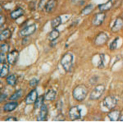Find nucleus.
Instances as JSON below:
<instances>
[{
	"instance_id": "nucleus-1",
	"label": "nucleus",
	"mask_w": 123,
	"mask_h": 122,
	"mask_svg": "<svg viewBox=\"0 0 123 122\" xmlns=\"http://www.w3.org/2000/svg\"><path fill=\"white\" fill-rule=\"evenodd\" d=\"M88 90L84 84H79L76 87H75L73 91V98L78 102H82L87 96Z\"/></svg>"
},
{
	"instance_id": "nucleus-2",
	"label": "nucleus",
	"mask_w": 123,
	"mask_h": 122,
	"mask_svg": "<svg viewBox=\"0 0 123 122\" xmlns=\"http://www.w3.org/2000/svg\"><path fill=\"white\" fill-rule=\"evenodd\" d=\"M73 55L71 53H65L62 56L61 59V64L65 71L69 72L71 71L73 65Z\"/></svg>"
},
{
	"instance_id": "nucleus-3",
	"label": "nucleus",
	"mask_w": 123,
	"mask_h": 122,
	"mask_svg": "<svg viewBox=\"0 0 123 122\" xmlns=\"http://www.w3.org/2000/svg\"><path fill=\"white\" fill-rule=\"evenodd\" d=\"M105 86L104 84H100L97 85L93 90L91 91L89 96V98L92 100H97L100 98L105 91Z\"/></svg>"
},
{
	"instance_id": "nucleus-4",
	"label": "nucleus",
	"mask_w": 123,
	"mask_h": 122,
	"mask_svg": "<svg viewBox=\"0 0 123 122\" xmlns=\"http://www.w3.org/2000/svg\"><path fill=\"white\" fill-rule=\"evenodd\" d=\"M117 104V98L114 96L109 95L105 97L103 100V105L109 109H114Z\"/></svg>"
},
{
	"instance_id": "nucleus-5",
	"label": "nucleus",
	"mask_w": 123,
	"mask_h": 122,
	"mask_svg": "<svg viewBox=\"0 0 123 122\" xmlns=\"http://www.w3.org/2000/svg\"><path fill=\"white\" fill-rule=\"evenodd\" d=\"M69 116L71 120H76L81 118V109L78 106H73L69 109Z\"/></svg>"
},
{
	"instance_id": "nucleus-6",
	"label": "nucleus",
	"mask_w": 123,
	"mask_h": 122,
	"mask_svg": "<svg viewBox=\"0 0 123 122\" xmlns=\"http://www.w3.org/2000/svg\"><path fill=\"white\" fill-rule=\"evenodd\" d=\"M109 37L106 33L101 32L97 35L94 40V43L97 46H103L108 42Z\"/></svg>"
},
{
	"instance_id": "nucleus-7",
	"label": "nucleus",
	"mask_w": 123,
	"mask_h": 122,
	"mask_svg": "<svg viewBox=\"0 0 123 122\" xmlns=\"http://www.w3.org/2000/svg\"><path fill=\"white\" fill-rule=\"evenodd\" d=\"M36 25L35 24H32V25H29L26 28H23L22 30H21L20 32H19V34L21 36H23V37H28V36H30L31 34H33L36 31Z\"/></svg>"
},
{
	"instance_id": "nucleus-8",
	"label": "nucleus",
	"mask_w": 123,
	"mask_h": 122,
	"mask_svg": "<svg viewBox=\"0 0 123 122\" xmlns=\"http://www.w3.org/2000/svg\"><path fill=\"white\" fill-rule=\"evenodd\" d=\"M106 18V14L103 12L98 13L94 15L92 19V23L95 26H99L103 24Z\"/></svg>"
},
{
	"instance_id": "nucleus-9",
	"label": "nucleus",
	"mask_w": 123,
	"mask_h": 122,
	"mask_svg": "<svg viewBox=\"0 0 123 122\" xmlns=\"http://www.w3.org/2000/svg\"><path fill=\"white\" fill-rule=\"evenodd\" d=\"M19 52L17 50H12V51L9 52L7 55V61H8V63L12 65H14L18 61V59L19 58Z\"/></svg>"
},
{
	"instance_id": "nucleus-10",
	"label": "nucleus",
	"mask_w": 123,
	"mask_h": 122,
	"mask_svg": "<svg viewBox=\"0 0 123 122\" xmlns=\"http://www.w3.org/2000/svg\"><path fill=\"white\" fill-rule=\"evenodd\" d=\"M37 98H38V93H37V90L36 89L33 90L25 98V103H26L27 105L34 103Z\"/></svg>"
},
{
	"instance_id": "nucleus-11",
	"label": "nucleus",
	"mask_w": 123,
	"mask_h": 122,
	"mask_svg": "<svg viewBox=\"0 0 123 122\" xmlns=\"http://www.w3.org/2000/svg\"><path fill=\"white\" fill-rule=\"evenodd\" d=\"M48 106L46 105L43 104V106L41 107L40 111L37 115V120L38 122H43L45 121L47 118V115H48Z\"/></svg>"
},
{
	"instance_id": "nucleus-12",
	"label": "nucleus",
	"mask_w": 123,
	"mask_h": 122,
	"mask_svg": "<svg viewBox=\"0 0 123 122\" xmlns=\"http://www.w3.org/2000/svg\"><path fill=\"white\" fill-rule=\"evenodd\" d=\"M123 27V18L121 17H117L114 23L111 28V31L113 33H117L121 30Z\"/></svg>"
},
{
	"instance_id": "nucleus-13",
	"label": "nucleus",
	"mask_w": 123,
	"mask_h": 122,
	"mask_svg": "<svg viewBox=\"0 0 123 122\" xmlns=\"http://www.w3.org/2000/svg\"><path fill=\"white\" fill-rule=\"evenodd\" d=\"M108 118L111 122H117L119 120L121 117V111L115 109L112 110L108 113Z\"/></svg>"
},
{
	"instance_id": "nucleus-14",
	"label": "nucleus",
	"mask_w": 123,
	"mask_h": 122,
	"mask_svg": "<svg viewBox=\"0 0 123 122\" xmlns=\"http://www.w3.org/2000/svg\"><path fill=\"white\" fill-rule=\"evenodd\" d=\"M58 2L57 0H49L46 3L45 6V10L47 13H51L56 8Z\"/></svg>"
},
{
	"instance_id": "nucleus-15",
	"label": "nucleus",
	"mask_w": 123,
	"mask_h": 122,
	"mask_svg": "<svg viewBox=\"0 0 123 122\" xmlns=\"http://www.w3.org/2000/svg\"><path fill=\"white\" fill-rule=\"evenodd\" d=\"M18 106V103L16 102H9V103H7L6 104H5L3 106V109L4 111H6V112H10V111H12L13 110L17 108Z\"/></svg>"
},
{
	"instance_id": "nucleus-16",
	"label": "nucleus",
	"mask_w": 123,
	"mask_h": 122,
	"mask_svg": "<svg viewBox=\"0 0 123 122\" xmlns=\"http://www.w3.org/2000/svg\"><path fill=\"white\" fill-rule=\"evenodd\" d=\"M24 13H25V11H24V9L23 8H18L14 11L11 13L10 16H11L12 19H16L19 18L21 17L22 16H23Z\"/></svg>"
},
{
	"instance_id": "nucleus-17",
	"label": "nucleus",
	"mask_w": 123,
	"mask_h": 122,
	"mask_svg": "<svg viewBox=\"0 0 123 122\" xmlns=\"http://www.w3.org/2000/svg\"><path fill=\"white\" fill-rule=\"evenodd\" d=\"M112 6H113V3H112V0H109L108 2L99 5L98 8L101 12H103V11H109V9L112 8Z\"/></svg>"
},
{
	"instance_id": "nucleus-18",
	"label": "nucleus",
	"mask_w": 123,
	"mask_h": 122,
	"mask_svg": "<svg viewBox=\"0 0 123 122\" xmlns=\"http://www.w3.org/2000/svg\"><path fill=\"white\" fill-rule=\"evenodd\" d=\"M44 99L47 101H53L56 96V91L53 89H49L44 95Z\"/></svg>"
},
{
	"instance_id": "nucleus-19",
	"label": "nucleus",
	"mask_w": 123,
	"mask_h": 122,
	"mask_svg": "<svg viewBox=\"0 0 123 122\" xmlns=\"http://www.w3.org/2000/svg\"><path fill=\"white\" fill-rule=\"evenodd\" d=\"M60 33L56 28H54L49 34V39L50 41H55L59 37Z\"/></svg>"
},
{
	"instance_id": "nucleus-20",
	"label": "nucleus",
	"mask_w": 123,
	"mask_h": 122,
	"mask_svg": "<svg viewBox=\"0 0 123 122\" xmlns=\"http://www.w3.org/2000/svg\"><path fill=\"white\" fill-rule=\"evenodd\" d=\"M11 36V31L9 29H5L0 34V40L4 41L8 39Z\"/></svg>"
},
{
	"instance_id": "nucleus-21",
	"label": "nucleus",
	"mask_w": 123,
	"mask_h": 122,
	"mask_svg": "<svg viewBox=\"0 0 123 122\" xmlns=\"http://www.w3.org/2000/svg\"><path fill=\"white\" fill-rule=\"evenodd\" d=\"M6 81L9 85L14 86L17 82V77L14 74H11L6 78Z\"/></svg>"
},
{
	"instance_id": "nucleus-22",
	"label": "nucleus",
	"mask_w": 123,
	"mask_h": 122,
	"mask_svg": "<svg viewBox=\"0 0 123 122\" xmlns=\"http://www.w3.org/2000/svg\"><path fill=\"white\" fill-rule=\"evenodd\" d=\"M9 72V66L8 64L6 63L3 64V66L1 68V71H0V77L1 78H5L6 76H8Z\"/></svg>"
},
{
	"instance_id": "nucleus-23",
	"label": "nucleus",
	"mask_w": 123,
	"mask_h": 122,
	"mask_svg": "<svg viewBox=\"0 0 123 122\" xmlns=\"http://www.w3.org/2000/svg\"><path fill=\"white\" fill-rule=\"evenodd\" d=\"M62 23V19L60 16H58V17L55 18L53 19V20L51 22V27L54 29V28H58Z\"/></svg>"
},
{
	"instance_id": "nucleus-24",
	"label": "nucleus",
	"mask_w": 123,
	"mask_h": 122,
	"mask_svg": "<svg viewBox=\"0 0 123 122\" xmlns=\"http://www.w3.org/2000/svg\"><path fill=\"white\" fill-rule=\"evenodd\" d=\"M44 100H45V99H44V96H38V98H37L36 102H34V108H41V107L43 106V105Z\"/></svg>"
},
{
	"instance_id": "nucleus-25",
	"label": "nucleus",
	"mask_w": 123,
	"mask_h": 122,
	"mask_svg": "<svg viewBox=\"0 0 123 122\" xmlns=\"http://www.w3.org/2000/svg\"><path fill=\"white\" fill-rule=\"evenodd\" d=\"M22 95H23V90L21 89L18 90L9 97V100H12V101H16V100L22 96Z\"/></svg>"
},
{
	"instance_id": "nucleus-26",
	"label": "nucleus",
	"mask_w": 123,
	"mask_h": 122,
	"mask_svg": "<svg viewBox=\"0 0 123 122\" xmlns=\"http://www.w3.org/2000/svg\"><path fill=\"white\" fill-rule=\"evenodd\" d=\"M94 6L92 4H89V5H87V6L83 9L82 11V13L84 15H87L89 14V13L92 12V11L93 10Z\"/></svg>"
},
{
	"instance_id": "nucleus-27",
	"label": "nucleus",
	"mask_w": 123,
	"mask_h": 122,
	"mask_svg": "<svg viewBox=\"0 0 123 122\" xmlns=\"http://www.w3.org/2000/svg\"><path fill=\"white\" fill-rule=\"evenodd\" d=\"M99 61L98 63L99 68H103L105 67V54H100L99 55Z\"/></svg>"
},
{
	"instance_id": "nucleus-28",
	"label": "nucleus",
	"mask_w": 123,
	"mask_h": 122,
	"mask_svg": "<svg viewBox=\"0 0 123 122\" xmlns=\"http://www.w3.org/2000/svg\"><path fill=\"white\" fill-rule=\"evenodd\" d=\"M119 39V37L116 38L114 40L112 41V43L110 44V45H109V49L111 50H114L115 49H116L117 46V41H118Z\"/></svg>"
},
{
	"instance_id": "nucleus-29",
	"label": "nucleus",
	"mask_w": 123,
	"mask_h": 122,
	"mask_svg": "<svg viewBox=\"0 0 123 122\" xmlns=\"http://www.w3.org/2000/svg\"><path fill=\"white\" fill-rule=\"evenodd\" d=\"M9 50V45L8 44L4 43L1 45V52L3 53H8Z\"/></svg>"
},
{
	"instance_id": "nucleus-30",
	"label": "nucleus",
	"mask_w": 123,
	"mask_h": 122,
	"mask_svg": "<svg viewBox=\"0 0 123 122\" xmlns=\"http://www.w3.org/2000/svg\"><path fill=\"white\" fill-rule=\"evenodd\" d=\"M38 83H39V80H37V78H34L30 80V82H29V84H30V87L33 88L37 86Z\"/></svg>"
},
{
	"instance_id": "nucleus-31",
	"label": "nucleus",
	"mask_w": 123,
	"mask_h": 122,
	"mask_svg": "<svg viewBox=\"0 0 123 122\" xmlns=\"http://www.w3.org/2000/svg\"><path fill=\"white\" fill-rule=\"evenodd\" d=\"M46 3V0H40V2L38 5V9L39 10H43L44 8H45Z\"/></svg>"
},
{
	"instance_id": "nucleus-32",
	"label": "nucleus",
	"mask_w": 123,
	"mask_h": 122,
	"mask_svg": "<svg viewBox=\"0 0 123 122\" xmlns=\"http://www.w3.org/2000/svg\"><path fill=\"white\" fill-rule=\"evenodd\" d=\"M6 56L5 55V53L1 52V56H0V62L2 64H5L6 62Z\"/></svg>"
},
{
	"instance_id": "nucleus-33",
	"label": "nucleus",
	"mask_w": 123,
	"mask_h": 122,
	"mask_svg": "<svg viewBox=\"0 0 123 122\" xmlns=\"http://www.w3.org/2000/svg\"><path fill=\"white\" fill-rule=\"evenodd\" d=\"M64 116L62 114H59L55 118V121H57V122H62L64 121Z\"/></svg>"
},
{
	"instance_id": "nucleus-34",
	"label": "nucleus",
	"mask_w": 123,
	"mask_h": 122,
	"mask_svg": "<svg viewBox=\"0 0 123 122\" xmlns=\"http://www.w3.org/2000/svg\"><path fill=\"white\" fill-rule=\"evenodd\" d=\"M17 121H18L17 118H16V117H14V116L9 117L5 120V122H17Z\"/></svg>"
},
{
	"instance_id": "nucleus-35",
	"label": "nucleus",
	"mask_w": 123,
	"mask_h": 122,
	"mask_svg": "<svg viewBox=\"0 0 123 122\" xmlns=\"http://www.w3.org/2000/svg\"><path fill=\"white\" fill-rule=\"evenodd\" d=\"M56 108L58 110H62V103L61 101H59L56 104Z\"/></svg>"
},
{
	"instance_id": "nucleus-36",
	"label": "nucleus",
	"mask_w": 123,
	"mask_h": 122,
	"mask_svg": "<svg viewBox=\"0 0 123 122\" xmlns=\"http://www.w3.org/2000/svg\"><path fill=\"white\" fill-rule=\"evenodd\" d=\"M7 96H8V95H7L6 94H5V93L1 94V97H0V100H0V102H1V103L4 102V101L6 99Z\"/></svg>"
},
{
	"instance_id": "nucleus-37",
	"label": "nucleus",
	"mask_w": 123,
	"mask_h": 122,
	"mask_svg": "<svg viewBox=\"0 0 123 122\" xmlns=\"http://www.w3.org/2000/svg\"><path fill=\"white\" fill-rule=\"evenodd\" d=\"M93 81H94V84H96V83H97V81H98V77H92V78L90 79V80H89V82H90V83H91V84H92V82H93Z\"/></svg>"
},
{
	"instance_id": "nucleus-38",
	"label": "nucleus",
	"mask_w": 123,
	"mask_h": 122,
	"mask_svg": "<svg viewBox=\"0 0 123 122\" xmlns=\"http://www.w3.org/2000/svg\"><path fill=\"white\" fill-rule=\"evenodd\" d=\"M5 18L3 15H1V25H3L5 22Z\"/></svg>"
}]
</instances>
